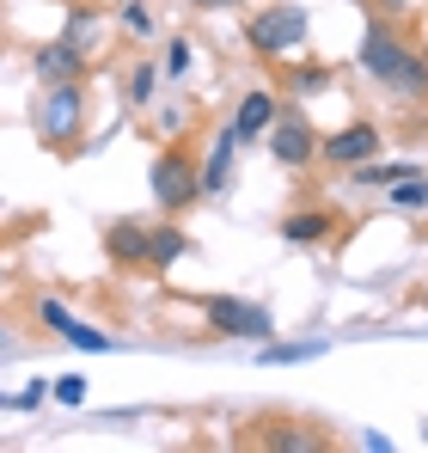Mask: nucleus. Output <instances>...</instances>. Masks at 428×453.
Segmentation results:
<instances>
[{
  "instance_id": "5701e85b",
  "label": "nucleus",
  "mask_w": 428,
  "mask_h": 453,
  "mask_svg": "<svg viewBox=\"0 0 428 453\" xmlns=\"http://www.w3.org/2000/svg\"><path fill=\"white\" fill-rule=\"evenodd\" d=\"M37 319H43V325H50V331H56V337H62V331H68L73 325V312L62 301H37Z\"/></svg>"
},
{
  "instance_id": "f8f14e48",
  "label": "nucleus",
  "mask_w": 428,
  "mask_h": 453,
  "mask_svg": "<svg viewBox=\"0 0 428 453\" xmlns=\"http://www.w3.org/2000/svg\"><path fill=\"white\" fill-rule=\"evenodd\" d=\"M104 251H111L123 270H141L147 264V226L141 221H111L104 226Z\"/></svg>"
},
{
  "instance_id": "6ab92c4d",
  "label": "nucleus",
  "mask_w": 428,
  "mask_h": 453,
  "mask_svg": "<svg viewBox=\"0 0 428 453\" xmlns=\"http://www.w3.org/2000/svg\"><path fill=\"white\" fill-rule=\"evenodd\" d=\"M325 356V343H264V362H312Z\"/></svg>"
},
{
  "instance_id": "0eeeda50",
  "label": "nucleus",
  "mask_w": 428,
  "mask_h": 453,
  "mask_svg": "<svg viewBox=\"0 0 428 453\" xmlns=\"http://www.w3.org/2000/svg\"><path fill=\"white\" fill-rule=\"evenodd\" d=\"M379 142H386V135L361 117V123L337 129V135H318V159H325V165H349V172H355L361 159H379Z\"/></svg>"
},
{
  "instance_id": "6e6552de",
  "label": "nucleus",
  "mask_w": 428,
  "mask_h": 453,
  "mask_svg": "<svg viewBox=\"0 0 428 453\" xmlns=\"http://www.w3.org/2000/svg\"><path fill=\"white\" fill-rule=\"evenodd\" d=\"M276 117H282V104H276V92H270V86H251V92L239 98V111H233V135H239V148H251V142H264Z\"/></svg>"
},
{
  "instance_id": "c756f323",
  "label": "nucleus",
  "mask_w": 428,
  "mask_h": 453,
  "mask_svg": "<svg viewBox=\"0 0 428 453\" xmlns=\"http://www.w3.org/2000/svg\"><path fill=\"white\" fill-rule=\"evenodd\" d=\"M423 435H428V429H423Z\"/></svg>"
},
{
  "instance_id": "2eb2a0df",
  "label": "nucleus",
  "mask_w": 428,
  "mask_h": 453,
  "mask_svg": "<svg viewBox=\"0 0 428 453\" xmlns=\"http://www.w3.org/2000/svg\"><path fill=\"white\" fill-rule=\"evenodd\" d=\"M386 92H392V98H417V104H423V98H428V62H423V50H410V56H404V68L386 80Z\"/></svg>"
},
{
  "instance_id": "a878e982",
  "label": "nucleus",
  "mask_w": 428,
  "mask_h": 453,
  "mask_svg": "<svg viewBox=\"0 0 428 453\" xmlns=\"http://www.w3.org/2000/svg\"><path fill=\"white\" fill-rule=\"evenodd\" d=\"M43 398H50V386H43V380H31V386H25V392H19V398H12V404H19V411H37V404H43Z\"/></svg>"
},
{
  "instance_id": "b1692460",
  "label": "nucleus",
  "mask_w": 428,
  "mask_h": 453,
  "mask_svg": "<svg viewBox=\"0 0 428 453\" xmlns=\"http://www.w3.org/2000/svg\"><path fill=\"white\" fill-rule=\"evenodd\" d=\"M123 25H129L135 37H147V31H153V19H147V6H141V0H129V6H123Z\"/></svg>"
},
{
  "instance_id": "a211bd4d",
  "label": "nucleus",
  "mask_w": 428,
  "mask_h": 453,
  "mask_svg": "<svg viewBox=\"0 0 428 453\" xmlns=\"http://www.w3.org/2000/svg\"><path fill=\"white\" fill-rule=\"evenodd\" d=\"M398 172H410V165H398V159H392V165H386V159H361V165H355V184H361V190H386Z\"/></svg>"
},
{
  "instance_id": "4be33fe9",
  "label": "nucleus",
  "mask_w": 428,
  "mask_h": 453,
  "mask_svg": "<svg viewBox=\"0 0 428 453\" xmlns=\"http://www.w3.org/2000/svg\"><path fill=\"white\" fill-rule=\"evenodd\" d=\"M325 86H331V68H325V62H312V68L294 74V92H325Z\"/></svg>"
},
{
  "instance_id": "ddd939ff",
  "label": "nucleus",
  "mask_w": 428,
  "mask_h": 453,
  "mask_svg": "<svg viewBox=\"0 0 428 453\" xmlns=\"http://www.w3.org/2000/svg\"><path fill=\"white\" fill-rule=\"evenodd\" d=\"M184 251H190V233H184V226H172V221L147 226V264H153V270H172Z\"/></svg>"
},
{
  "instance_id": "bb28decb",
  "label": "nucleus",
  "mask_w": 428,
  "mask_h": 453,
  "mask_svg": "<svg viewBox=\"0 0 428 453\" xmlns=\"http://www.w3.org/2000/svg\"><path fill=\"white\" fill-rule=\"evenodd\" d=\"M196 12H233V6H245V0H190Z\"/></svg>"
},
{
  "instance_id": "1a4fd4ad",
  "label": "nucleus",
  "mask_w": 428,
  "mask_h": 453,
  "mask_svg": "<svg viewBox=\"0 0 428 453\" xmlns=\"http://www.w3.org/2000/svg\"><path fill=\"white\" fill-rule=\"evenodd\" d=\"M31 68H37V80H43V86H68V80H86V50H80L73 37H56V43H37Z\"/></svg>"
},
{
  "instance_id": "f3484780",
  "label": "nucleus",
  "mask_w": 428,
  "mask_h": 453,
  "mask_svg": "<svg viewBox=\"0 0 428 453\" xmlns=\"http://www.w3.org/2000/svg\"><path fill=\"white\" fill-rule=\"evenodd\" d=\"M62 337H68L73 349H86V356H117V337H111V331H98V325H80V319H73Z\"/></svg>"
},
{
  "instance_id": "39448f33",
  "label": "nucleus",
  "mask_w": 428,
  "mask_h": 453,
  "mask_svg": "<svg viewBox=\"0 0 428 453\" xmlns=\"http://www.w3.org/2000/svg\"><path fill=\"white\" fill-rule=\"evenodd\" d=\"M264 148H270V159H276V165H287V172H306V165L318 159V129H312L300 111H287V117H276V123H270Z\"/></svg>"
},
{
  "instance_id": "7ed1b4c3",
  "label": "nucleus",
  "mask_w": 428,
  "mask_h": 453,
  "mask_svg": "<svg viewBox=\"0 0 428 453\" xmlns=\"http://www.w3.org/2000/svg\"><path fill=\"white\" fill-rule=\"evenodd\" d=\"M214 337H239V343H270L276 337V312L264 301H239V295H209L203 301Z\"/></svg>"
},
{
  "instance_id": "393cba45",
  "label": "nucleus",
  "mask_w": 428,
  "mask_h": 453,
  "mask_svg": "<svg viewBox=\"0 0 428 453\" xmlns=\"http://www.w3.org/2000/svg\"><path fill=\"white\" fill-rule=\"evenodd\" d=\"M184 68H190V43H184V37H178V43H172V50H165V74L178 80V74H184Z\"/></svg>"
},
{
  "instance_id": "9b49d317",
  "label": "nucleus",
  "mask_w": 428,
  "mask_h": 453,
  "mask_svg": "<svg viewBox=\"0 0 428 453\" xmlns=\"http://www.w3.org/2000/svg\"><path fill=\"white\" fill-rule=\"evenodd\" d=\"M282 233L287 245H325L331 233H337V215L331 209H294V215H282Z\"/></svg>"
},
{
  "instance_id": "cd10ccee",
  "label": "nucleus",
  "mask_w": 428,
  "mask_h": 453,
  "mask_svg": "<svg viewBox=\"0 0 428 453\" xmlns=\"http://www.w3.org/2000/svg\"><path fill=\"white\" fill-rule=\"evenodd\" d=\"M423 62H428V43H423Z\"/></svg>"
},
{
  "instance_id": "412c9836",
  "label": "nucleus",
  "mask_w": 428,
  "mask_h": 453,
  "mask_svg": "<svg viewBox=\"0 0 428 453\" xmlns=\"http://www.w3.org/2000/svg\"><path fill=\"white\" fill-rule=\"evenodd\" d=\"M153 86H159V68L141 62V68L129 74V104H147V98H153Z\"/></svg>"
},
{
  "instance_id": "f03ea898",
  "label": "nucleus",
  "mask_w": 428,
  "mask_h": 453,
  "mask_svg": "<svg viewBox=\"0 0 428 453\" xmlns=\"http://www.w3.org/2000/svg\"><path fill=\"white\" fill-rule=\"evenodd\" d=\"M306 31H312V19H306V6H294V0H270L264 12L245 19V43H251L257 56H294V50L306 43Z\"/></svg>"
},
{
  "instance_id": "423d86ee",
  "label": "nucleus",
  "mask_w": 428,
  "mask_h": 453,
  "mask_svg": "<svg viewBox=\"0 0 428 453\" xmlns=\"http://www.w3.org/2000/svg\"><path fill=\"white\" fill-rule=\"evenodd\" d=\"M80 117H86V92H80V80H68V86H43L37 129H43V142H50V148H62V142L80 135Z\"/></svg>"
},
{
  "instance_id": "c85d7f7f",
  "label": "nucleus",
  "mask_w": 428,
  "mask_h": 453,
  "mask_svg": "<svg viewBox=\"0 0 428 453\" xmlns=\"http://www.w3.org/2000/svg\"><path fill=\"white\" fill-rule=\"evenodd\" d=\"M0 343H6V331H0Z\"/></svg>"
},
{
  "instance_id": "dca6fc26",
  "label": "nucleus",
  "mask_w": 428,
  "mask_h": 453,
  "mask_svg": "<svg viewBox=\"0 0 428 453\" xmlns=\"http://www.w3.org/2000/svg\"><path fill=\"white\" fill-rule=\"evenodd\" d=\"M386 196H392V209H404V215H410V209H428V178L423 172H398V178L386 184Z\"/></svg>"
},
{
  "instance_id": "9d476101",
  "label": "nucleus",
  "mask_w": 428,
  "mask_h": 453,
  "mask_svg": "<svg viewBox=\"0 0 428 453\" xmlns=\"http://www.w3.org/2000/svg\"><path fill=\"white\" fill-rule=\"evenodd\" d=\"M251 448H276V453H325L331 435L318 423H257Z\"/></svg>"
},
{
  "instance_id": "20e7f679",
  "label": "nucleus",
  "mask_w": 428,
  "mask_h": 453,
  "mask_svg": "<svg viewBox=\"0 0 428 453\" xmlns=\"http://www.w3.org/2000/svg\"><path fill=\"white\" fill-rule=\"evenodd\" d=\"M404 56H410V37H404L392 19H367V31H361V50H355V68H361V74L386 86V80L404 68Z\"/></svg>"
},
{
  "instance_id": "f257e3e1",
  "label": "nucleus",
  "mask_w": 428,
  "mask_h": 453,
  "mask_svg": "<svg viewBox=\"0 0 428 453\" xmlns=\"http://www.w3.org/2000/svg\"><path fill=\"white\" fill-rule=\"evenodd\" d=\"M147 190H153V203H159L165 215H184L190 203H203V165L190 159V148H184V142H178V148H165L159 159H153Z\"/></svg>"
},
{
  "instance_id": "aec40b11",
  "label": "nucleus",
  "mask_w": 428,
  "mask_h": 453,
  "mask_svg": "<svg viewBox=\"0 0 428 453\" xmlns=\"http://www.w3.org/2000/svg\"><path fill=\"white\" fill-rule=\"evenodd\" d=\"M50 398H56V404H86V374H62V380H50Z\"/></svg>"
},
{
  "instance_id": "4468645a",
  "label": "nucleus",
  "mask_w": 428,
  "mask_h": 453,
  "mask_svg": "<svg viewBox=\"0 0 428 453\" xmlns=\"http://www.w3.org/2000/svg\"><path fill=\"white\" fill-rule=\"evenodd\" d=\"M233 148H239V135H233V123H226L220 142H214V153L203 159V196H220V190H226V178H233Z\"/></svg>"
}]
</instances>
